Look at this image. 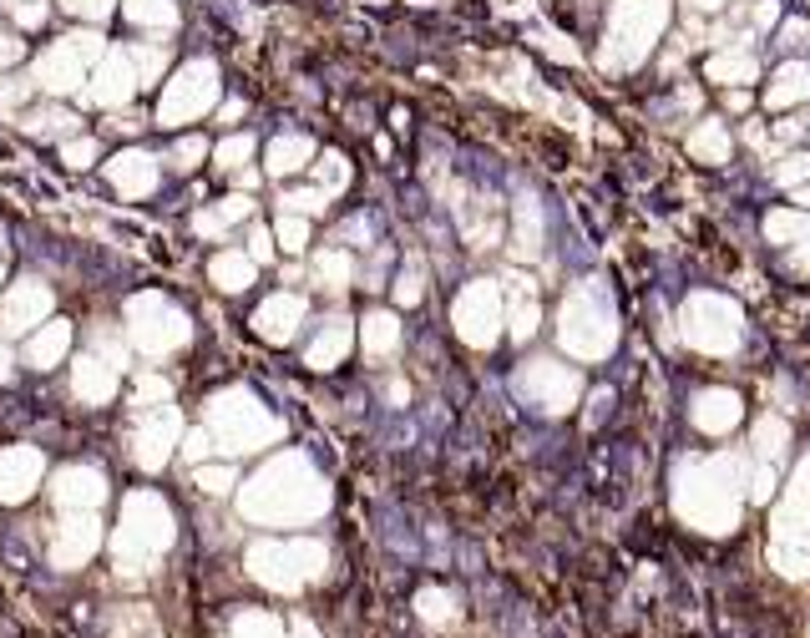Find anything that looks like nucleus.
<instances>
[{
    "instance_id": "ea45409f",
    "label": "nucleus",
    "mask_w": 810,
    "mask_h": 638,
    "mask_svg": "<svg viewBox=\"0 0 810 638\" xmlns=\"http://www.w3.org/2000/svg\"><path fill=\"white\" fill-rule=\"evenodd\" d=\"M775 137H780V142H800V137H810V112H800V117L780 122V127H775Z\"/></svg>"
},
{
    "instance_id": "c85d7f7f",
    "label": "nucleus",
    "mask_w": 810,
    "mask_h": 638,
    "mask_svg": "<svg viewBox=\"0 0 810 638\" xmlns=\"http://www.w3.org/2000/svg\"><path fill=\"white\" fill-rule=\"evenodd\" d=\"M213 157H218V168H223V173H243V163L254 157V137H223Z\"/></svg>"
},
{
    "instance_id": "a878e982",
    "label": "nucleus",
    "mask_w": 810,
    "mask_h": 638,
    "mask_svg": "<svg viewBox=\"0 0 810 638\" xmlns=\"http://www.w3.org/2000/svg\"><path fill=\"white\" fill-rule=\"evenodd\" d=\"M238 218H249V198H223L213 213H198V233H228Z\"/></svg>"
},
{
    "instance_id": "c9c22d12",
    "label": "nucleus",
    "mask_w": 810,
    "mask_h": 638,
    "mask_svg": "<svg viewBox=\"0 0 810 638\" xmlns=\"http://www.w3.org/2000/svg\"><path fill=\"white\" fill-rule=\"evenodd\" d=\"M198 487L213 492V497H223V492L233 487V471H228V466H208V471H198Z\"/></svg>"
},
{
    "instance_id": "a18cd8bd",
    "label": "nucleus",
    "mask_w": 810,
    "mask_h": 638,
    "mask_svg": "<svg viewBox=\"0 0 810 638\" xmlns=\"http://www.w3.org/2000/svg\"><path fill=\"white\" fill-rule=\"evenodd\" d=\"M6 380H11V350L0 345V385H6Z\"/></svg>"
},
{
    "instance_id": "58836bf2",
    "label": "nucleus",
    "mask_w": 810,
    "mask_h": 638,
    "mask_svg": "<svg viewBox=\"0 0 810 638\" xmlns=\"http://www.w3.org/2000/svg\"><path fill=\"white\" fill-rule=\"evenodd\" d=\"M395 299H400V304H416V299H421V274H416V269H405V274L395 279Z\"/></svg>"
},
{
    "instance_id": "4c0bfd02",
    "label": "nucleus",
    "mask_w": 810,
    "mask_h": 638,
    "mask_svg": "<svg viewBox=\"0 0 810 638\" xmlns=\"http://www.w3.org/2000/svg\"><path fill=\"white\" fill-rule=\"evenodd\" d=\"M66 11H76V16H87V21H102L107 11H112V0H61Z\"/></svg>"
},
{
    "instance_id": "dca6fc26",
    "label": "nucleus",
    "mask_w": 810,
    "mask_h": 638,
    "mask_svg": "<svg viewBox=\"0 0 810 638\" xmlns=\"http://www.w3.org/2000/svg\"><path fill=\"white\" fill-rule=\"evenodd\" d=\"M112 173V183L127 193V198H137V193H152V183H157V163L147 152H122L117 163L107 168Z\"/></svg>"
},
{
    "instance_id": "473e14b6",
    "label": "nucleus",
    "mask_w": 810,
    "mask_h": 638,
    "mask_svg": "<svg viewBox=\"0 0 810 638\" xmlns=\"http://www.w3.org/2000/svg\"><path fill=\"white\" fill-rule=\"evenodd\" d=\"M279 203H284V213H299V218H309V213H319V208L330 203V198H324L319 188H299V193H284Z\"/></svg>"
},
{
    "instance_id": "393cba45",
    "label": "nucleus",
    "mask_w": 810,
    "mask_h": 638,
    "mask_svg": "<svg viewBox=\"0 0 810 638\" xmlns=\"http://www.w3.org/2000/svg\"><path fill=\"white\" fill-rule=\"evenodd\" d=\"M127 16L142 26V31H168L178 21L173 0H127Z\"/></svg>"
},
{
    "instance_id": "20e7f679",
    "label": "nucleus",
    "mask_w": 810,
    "mask_h": 638,
    "mask_svg": "<svg viewBox=\"0 0 810 638\" xmlns=\"http://www.w3.org/2000/svg\"><path fill=\"white\" fill-rule=\"evenodd\" d=\"M97 56H102V41L81 31V36L51 46V51L36 61V82H41L46 92H71V87L87 82V66H92Z\"/></svg>"
},
{
    "instance_id": "423d86ee",
    "label": "nucleus",
    "mask_w": 810,
    "mask_h": 638,
    "mask_svg": "<svg viewBox=\"0 0 810 638\" xmlns=\"http://www.w3.org/2000/svg\"><path fill=\"white\" fill-rule=\"evenodd\" d=\"M178 411L173 406H142V426H137V436H132V456L142 461V466H162L168 461V446L178 441Z\"/></svg>"
},
{
    "instance_id": "b1692460",
    "label": "nucleus",
    "mask_w": 810,
    "mask_h": 638,
    "mask_svg": "<svg viewBox=\"0 0 810 638\" xmlns=\"http://www.w3.org/2000/svg\"><path fill=\"white\" fill-rule=\"evenodd\" d=\"M314 274H319V284L330 289V294H340V289L355 279V264H350L345 249H330V254H319V259H314Z\"/></svg>"
},
{
    "instance_id": "5701e85b",
    "label": "nucleus",
    "mask_w": 810,
    "mask_h": 638,
    "mask_svg": "<svg viewBox=\"0 0 810 638\" xmlns=\"http://www.w3.org/2000/svg\"><path fill=\"white\" fill-rule=\"evenodd\" d=\"M395 345H400V325H395V314H370L365 319V350L380 360V355H395Z\"/></svg>"
},
{
    "instance_id": "39448f33",
    "label": "nucleus",
    "mask_w": 810,
    "mask_h": 638,
    "mask_svg": "<svg viewBox=\"0 0 810 638\" xmlns=\"http://www.w3.org/2000/svg\"><path fill=\"white\" fill-rule=\"evenodd\" d=\"M497 319H502V304H497V289L492 284H471L456 299V330L471 345H492L497 340Z\"/></svg>"
},
{
    "instance_id": "6e6552de",
    "label": "nucleus",
    "mask_w": 810,
    "mask_h": 638,
    "mask_svg": "<svg viewBox=\"0 0 810 638\" xmlns=\"http://www.w3.org/2000/svg\"><path fill=\"white\" fill-rule=\"evenodd\" d=\"M36 482H41V456L31 446L0 451V502H26Z\"/></svg>"
},
{
    "instance_id": "a19ab883",
    "label": "nucleus",
    "mask_w": 810,
    "mask_h": 638,
    "mask_svg": "<svg viewBox=\"0 0 810 638\" xmlns=\"http://www.w3.org/2000/svg\"><path fill=\"white\" fill-rule=\"evenodd\" d=\"M61 157H66L71 168H87L92 157H97V142H71V147H61Z\"/></svg>"
},
{
    "instance_id": "9b49d317",
    "label": "nucleus",
    "mask_w": 810,
    "mask_h": 638,
    "mask_svg": "<svg viewBox=\"0 0 810 638\" xmlns=\"http://www.w3.org/2000/svg\"><path fill=\"white\" fill-rule=\"evenodd\" d=\"M735 421H740V395H729V390H704L699 401H694V426L709 431V436H724Z\"/></svg>"
},
{
    "instance_id": "f8f14e48",
    "label": "nucleus",
    "mask_w": 810,
    "mask_h": 638,
    "mask_svg": "<svg viewBox=\"0 0 810 638\" xmlns=\"http://www.w3.org/2000/svg\"><path fill=\"white\" fill-rule=\"evenodd\" d=\"M304 319V299L299 294H274L259 314H254V325H259V335H269V340H289L294 335V325Z\"/></svg>"
},
{
    "instance_id": "ddd939ff",
    "label": "nucleus",
    "mask_w": 810,
    "mask_h": 638,
    "mask_svg": "<svg viewBox=\"0 0 810 638\" xmlns=\"http://www.w3.org/2000/svg\"><path fill=\"white\" fill-rule=\"evenodd\" d=\"M102 492H107V482H102V471H92V466H71V471H61V482H56V502L61 507H97Z\"/></svg>"
},
{
    "instance_id": "49530a36",
    "label": "nucleus",
    "mask_w": 810,
    "mask_h": 638,
    "mask_svg": "<svg viewBox=\"0 0 810 638\" xmlns=\"http://www.w3.org/2000/svg\"><path fill=\"white\" fill-rule=\"evenodd\" d=\"M689 6H694V11H719L724 0H689Z\"/></svg>"
},
{
    "instance_id": "412c9836",
    "label": "nucleus",
    "mask_w": 810,
    "mask_h": 638,
    "mask_svg": "<svg viewBox=\"0 0 810 638\" xmlns=\"http://www.w3.org/2000/svg\"><path fill=\"white\" fill-rule=\"evenodd\" d=\"M309 152H314L309 137H299V132L279 137V142L269 147V173H279V178H284V173H299V168L309 163Z\"/></svg>"
},
{
    "instance_id": "7ed1b4c3",
    "label": "nucleus",
    "mask_w": 810,
    "mask_h": 638,
    "mask_svg": "<svg viewBox=\"0 0 810 638\" xmlns=\"http://www.w3.org/2000/svg\"><path fill=\"white\" fill-rule=\"evenodd\" d=\"M127 319H132V340L147 350V355H162V350H178L188 340V319L178 309H168L157 294H142L127 304Z\"/></svg>"
},
{
    "instance_id": "c03bdc74",
    "label": "nucleus",
    "mask_w": 810,
    "mask_h": 638,
    "mask_svg": "<svg viewBox=\"0 0 810 638\" xmlns=\"http://www.w3.org/2000/svg\"><path fill=\"white\" fill-rule=\"evenodd\" d=\"M729 112H750V92H745V87L729 92Z\"/></svg>"
},
{
    "instance_id": "c756f323",
    "label": "nucleus",
    "mask_w": 810,
    "mask_h": 638,
    "mask_svg": "<svg viewBox=\"0 0 810 638\" xmlns=\"http://www.w3.org/2000/svg\"><path fill=\"white\" fill-rule=\"evenodd\" d=\"M345 183H350V168L340 163V157H319V193H324V198H335Z\"/></svg>"
},
{
    "instance_id": "f257e3e1",
    "label": "nucleus",
    "mask_w": 810,
    "mask_h": 638,
    "mask_svg": "<svg viewBox=\"0 0 810 638\" xmlns=\"http://www.w3.org/2000/svg\"><path fill=\"white\" fill-rule=\"evenodd\" d=\"M669 26V0H618L608 16L603 66H638Z\"/></svg>"
},
{
    "instance_id": "6ab92c4d",
    "label": "nucleus",
    "mask_w": 810,
    "mask_h": 638,
    "mask_svg": "<svg viewBox=\"0 0 810 638\" xmlns=\"http://www.w3.org/2000/svg\"><path fill=\"white\" fill-rule=\"evenodd\" d=\"M345 350H350V319H340V314H335V319H324V335L309 345V365H314V370H324L330 360H340Z\"/></svg>"
},
{
    "instance_id": "09e8293b",
    "label": "nucleus",
    "mask_w": 810,
    "mask_h": 638,
    "mask_svg": "<svg viewBox=\"0 0 810 638\" xmlns=\"http://www.w3.org/2000/svg\"><path fill=\"white\" fill-rule=\"evenodd\" d=\"M795 198H800V203H810V183H805V188H795Z\"/></svg>"
},
{
    "instance_id": "f03ea898",
    "label": "nucleus",
    "mask_w": 810,
    "mask_h": 638,
    "mask_svg": "<svg viewBox=\"0 0 810 638\" xmlns=\"http://www.w3.org/2000/svg\"><path fill=\"white\" fill-rule=\"evenodd\" d=\"M213 97H218V71H213V61H188V66L173 76V82H168V92H162L157 122H162V127H183V122H193L198 112H208Z\"/></svg>"
},
{
    "instance_id": "37998d69",
    "label": "nucleus",
    "mask_w": 810,
    "mask_h": 638,
    "mask_svg": "<svg viewBox=\"0 0 810 638\" xmlns=\"http://www.w3.org/2000/svg\"><path fill=\"white\" fill-rule=\"evenodd\" d=\"M203 451H208V436H203V431H198V436H188V446H183V456H188V461H198Z\"/></svg>"
},
{
    "instance_id": "4be33fe9",
    "label": "nucleus",
    "mask_w": 810,
    "mask_h": 638,
    "mask_svg": "<svg viewBox=\"0 0 810 638\" xmlns=\"http://www.w3.org/2000/svg\"><path fill=\"white\" fill-rule=\"evenodd\" d=\"M689 152L704 157V163H724V157H729V132L719 122H699L689 132Z\"/></svg>"
},
{
    "instance_id": "de8ad7c7",
    "label": "nucleus",
    "mask_w": 810,
    "mask_h": 638,
    "mask_svg": "<svg viewBox=\"0 0 810 638\" xmlns=\"http://www.w3.org/2000/svg\"><path fill=\"white\" fill-rule=\"evenodd\" d=\"M795 269H810V249H800V254H795Z\"/></svg>"
},
{
    "instance_id": "e433bc0d",
    "label": "nucleus",
    "mask_w": 810,
    "mask_h": 638,
    "mask_svg": "<svg viewBox=\"0 0 810 638\" xmlns=\"http://www.w3.org/2000/svg\"><path fill=\"white\" fill-rule=\"evenodd\" d=\"M249 259H254V264H269V259H274V233H269V228H254V233H249Z\"/></svg>"
},
{
    "instance_id": "0eeeda50",
    "label": "nucleus",
    "mask_w": 810,
    "mask_h": 638,
    "mask_svg": "<svg viewBox=\"0 0 810 638\" xmlns=\"http://www.w3.org/2000/svg\"><path fill=\"white\" fill-rule=\"evenodd\" d=\"M137 92V66L127 51H112V56H97V71H92V102L97 107H122L132 102Z\"/></svg>"
},
{
    "instance_id": "79ce46f5",
    "label": "nucleus",
    "mask_w": 810,
    "mask_h": 638,
    "mask_svg": "<svg viewBox=\"0 0 810 638\" xmlns=\"http://www.w3.org/2000/svg\"><path fill=\"white\" fill-rule=\"evenodd\" d=\"M805 36H810V31H805V21H790V26L780 31V46H790V51H800V46H805Z\"/></svg>"
},
{
    "instance_id": "bb28decb",
    "label": "nucleus",
    "mask_w": 810,
    "mask_h": 638,
    "mask_svg": "<svg viewBox=\"0 0 810 638\" xmlns=\"http://www.w3.org/2000/svg\"><path fill=\"white\" fill-rule=\"evenodd\" d=\"M26 132H36V137H71L76 132V117L61 112V107H46V112L26 117Z\"/></svg>"
},
{
    "instance_id": "f3484780",
    "label": "nucleus",
    "mask_w": 810,
    "mask_h": 638,
    "mask_svg": "<svg viewBox=\"0 0 810 638\" xmlns=\"http://www.w3.org/2000/svg\"><path fill=\"white\" fill-rule=\"evenodd\" d=\"M755 51L750 46H729V51H719L714 61H709V82H719V87H745V82H755Z\"/></svg>"
},
{
    "instance_id": "9d476101",
    "label": "nucleus",
    "mask_w": 810,
    "mask_h": 638,
    "mask_svg": "<svg viewBox=\"0 0 810 638\" xmlns=\"http://www.w3.org/2000/svg\"><path fill=\"white\" fill-rule=\"evenodd\" d=\"M46 309H51V294H46L41 284H21V289L6 299V309H0V335L31 330V319H41Z\"/></svg>"
},
{
    "instance_id": "2eb2a0df",
    "label": "nucleus",
    "mask_w": 810,
    "mask_h": 638,
    "mask_svg": "<svg viewBox=\"0 0 810 638\" xmlns=\"http://www.w3.org/2000/svg\"><path fill=\"white\" fill-rule=\"evenodd\" d=\"M112 385H117V360L112 355L107 360H97V355L76 360V395H81V401H107Z\"/></svg>"
},
{
    "instance_id": "4468645a",
    "label": "nucleus",
    "mask_w": 810,
    "mask_h": 638,
    "mask_svg": "<svg viewBox=\"0 0 810 638\" xmlns=\"http://www.w3.org/2000/svg\"><path fill=\"white\" fill-rule=\"evenodd\" d=\"M522 385H537L542 390V401H547V411H567V401L578 395V380L567 375V370H552L547 360H537L527 375H522Z\"/></svg>"
},
{
    "instance_id": "72a5a7b5",
    "label": "nucleus",
    "mask_w": 810,
    "mask_h": 638,
    "mask_svg": "<svg viewBox=\"0 0 810 638\" xmlns=\"http://www.w3.org/2000/svg\"><path fill=\"white\" fill-rule=\"evenodd\" d=\"M805 178H810V152H790L775 168V183H805Z\"/></svg>"
},
{
    "instance_id": "f704fd0d",
    "label": "nucleus",
    "mask_w": 810,
    "mask_h": 638,
    "mask_svg": "<svg viewBox=\"0 0 810 638\" xmlns=\"http://www.w3.org/2000/svg\"><path fill=\"white\" fill-rule=\"evenodd\" d=\"M203 152H208V142H203V137H183V142H178V147H173V163H178V168H183V173H193V168H198V157H203Z\"/></svg>"
},
{
    "instance_id": "cd10ccee",
    "label": "nucleus",
    "mask_w": 810,
    "mask_h": 638,
    "mask_svg": "<svg viewBox=\"0 0 810 638\" xmlns=\"http://www.w3.org/2000/svg\"><path fill=\"white\" fill-rule=\"evenodd\" d=\"M765 233L775 244H795V238H810V213H770Z\"/></svg>"
},
{
    "instance_id": "1a4fd4ad",
    "label": "nucleus",
    "mask_w": 810,
    "mask_h": 638,
    "mask_svg": "<svg viewBox=\"0 0 810 638\" xmlns=\"http://www.w3.org/2000/svg\"><path fill=\"white\" fill-rule=\"evenodd\" d=\"M795 102H810V61H785L770 76V87H765V107L770 112H785Z\"/></svg>"
},
{
    "instance_id": "7c9ffc66",
    "label": "nucleus",
    "mask_w": 810,
    "mask_h": 638,
    "mask_svg": "<svg viewBox=\"0 0 810 638\" xmlns=\"http://www.w3.org/2000/svg\"><path fill=\"white\" fill-rule=\"evenodd\" d=\"M279 244L289 249V254H304V244H309V223L299 218V213H284V223H279Z\"/></svg>"
},
{
    "instance_id": "2f4dec72",
    "label": "nucleus",
    "mask_w": 810,
    "mask_h": 638,
    "mask_svg": "<svg viewBox=\"0 0 810 638\" xmlns=\"http://www.w3.org/2000/svg\"><path fill=\"white\" fill-rule=\"evenodd\" d=\"M0 6L11 11V21H16L21 31H31V26L46 21V0H0Z\"/></svg>"
},
{
    "instance_id": "aec40b11",
    "label": "nucleus",
    "mask_w": 810,
    "mask_h": 638,
    "mask_svg": "<svg viewBox=\"0 0 810 638\" xmlns=\"http://www.w3.org/2000/svg\"><path fill=\"white\" fill-rule=\"evenodd\" d=\"M213 279H218V289H228V294L249 289V284H254V259H249V254L223 249V254L213 259Z\"/></svg>"
},
{
    "instance_id": "a211bd4d",
    "label": "nucleus",
    "mask_w": 810,
    "mask_h": 638,
    "mask_svg": "<svg viewBox=\"0 0 810 638\" xmlns=\"http://www.w3.org/2000/svg\"><path fill=\"white\" fill-rule=\"evenodd\" d=\"M66 345H71V325H66V319H51V325H46L41 335H31L26 360H31L36 370H51V365H61Z\"/></svg>"
}]
</instances>
